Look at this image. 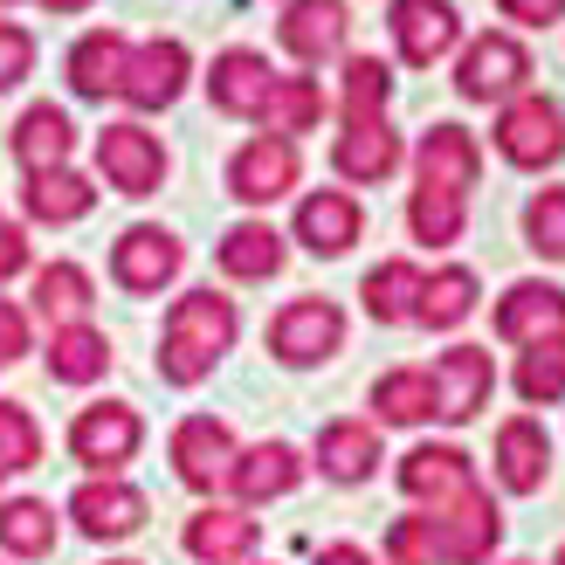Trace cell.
<instances>
[{"label": "cell", "instance_id": "1", "mask_svg": "<svg viewBox=\"0 0 565 565\" xmlns=\"http://www.w3.org/2000/svg\"><path fill=\"white\" fill-rule=\"evenodd\" d=\"M242 318H235V297L221 290H186L166 310V331H159V380L166 386H201L221 359L235 352Z\"/></svg>", "mask_w": 565, "mask_h": 565}, {"label": "cell", "instance_id": "2", "mask_svg": "<svg viewBox=\"0 0 565 565\" xmlns=\"http://www.w3.org/2000/svg\"><path fill=\"white\" fill-rule=\"evenodd\" d=\"M345 352V310H338L331 297H297V303H282L276 318H269V359L276 365H324Z\"/></svg>", "mask_w": 565, "mask_h": 565}, {"label": "cell", "instance_id": "3", "mask_svg": "<svg viewBox=\"0 0 565 565\" xmlns=\"http://www.w3.org/2000/svg\"><path fill=\"white\" fill-rule=\"evenodd\" d=\"M420 518H428V539H435V565H483L503 539V511L490 503L483 483L456 503H441V511H420Z\"/></svg>", "mask_w": 565, "mask_h": 565}, {"label": "cell", "instance_id": "4", "mask_svg": "<svg viewBox=\"0 0 565 565\" xmlns=\"http://www.w3.org/2000/svg\"><path fill=\"white\" fill-rule=\"evenodd\" d=\"M97 180L110 193H125V201H146V193H159V180H166V146L138 118L104 125L97 131Z\"/></svg>", "mask_w": 565, "mask_h": 565}, {"label": "cell", "instance_id": "5", "mask_svg": "<svg viewBox=\"0 0 565 565\" xmlns=\"http://www.w3.org/2000/svg\"><path fill=\"white\" fill-rule=\"evenodd\" d=\"M138 441H146V420H138L131 401H97L70 420V456L90 476H118L138 456Z\"/></svg>", "mask_w": 565, "mask_h": 565}, {"label": "cell", "instance_id": "6", "mask_svg": "<svg viewBox=\"0 0 565 565\" xmlns=\"http://www.w3.org/2000/svg\"><path fill=\"white\" fill-rule=\"evenodd\" d=\"M531 83V49L518 35H476L456 63V90L469 104H511Z\"/></svg>", "mask_w": 565, "mask_h": 565}, {"label": "cell", "instance_id": "7", "mask_svg": "<svg viewBox=\"0 0 565 565\" xmlns=\"http://www.w3.org/2000/svg\"><path fill=\"white\" fill-rule=\"evenodd\" d=\"M497 152L511 159V166H524V173H539V166H552L558 152H565V118H558V104L552 97H539V90H524V97H511L503 104V118H497Z\"/></svg>", "mask_w": 565, "mask_h": 565}, {"label": "cell", "instance_id": "8", "mask_svg": "<svg viewBox=\"0 0 565 565\" xmlns=\"http://www.w3.org/2000/svg\"><path fill=\"white\" fill-rule=\"evenodd\" d=\"M146 490H131L125 476H90V483H76L70 490V518L83 539H97V545H118V539H138L146 531Z\"/></svg>", "mask_w": 565, "mask_h": 565}, {"label": "cell", "instance_id": "9", "mask_svg": "<svg viewBox=\"0 0 565 565\" xmlns=\"http://www.w3.org/2000/svg\"><path fill=\"white\" fill-rule=\"evenodd\" d=\"M186 76H193V55H186V42H173V35H152V42H138V49L125 55L118 97H125L131 110H166V104H180Z\"/></svg>", "mask_w": 565, "mask_h": 565}, {"label": "cell", "instance_id": "10", "mask_svg": "<svg viewBox=\"0 0 565 565\" xmlns=\"http://www.w3.org/2000/svg\"><path fill=\"white\" fill-rule=\"evenodd\" d=\"M186 248L173 228H152V221H138V228H125L118 242H110V276H118V290L131 297H159L166 282L180 276Z\"/></svg>", "mask_w": 565, "mask_h": 565}, {"label": "cell", "instance_id": "11", "mask_svg": "<svg viewBox=\"0 0 565 565\" xmlns=\"http://www.w3.org/2000/svg\"><path fill=\"white\" fill-rule=\"evenodd\" d=\"M428 386H435V414L462 428V420H476V414L490 407V393H497V365H490L483 345H448V352H435Z\"/></svg>", "mask_w": 565, "mask_h": 565}, {"label": "cell", "instance_id": "12", "mask_svg": "<svg viewBox=\"0 0 565 565\" xmlns=\"http://www.w3.org/2000/svg\"><path fill=\"white\" fill-rule=\"evenodd\" d=\"M235 456H242V448L228 435V420H214V414H186L173 428V476L186 490H201V497H214L221 483H228Z\"/></svg>", "mask_w": 565, "mask_h": 565}, {"label": "cell", "instance_id": "13", "mask_svg": "<svg viewBox=\"0 0 565 565\" xmlns=\"http://www.w3.org/2000/svg\"><path fill=\"white\" fill-rule=\"evenodd\" d=\"M393 49H401V63L407 70H435L448 49L462 42V14H456V0H393Z\"/></svg>", "mask_w": 565, "mask_h": 565}, {"label": "cell", "instance_id": "14", "mask_svg": "<svg viewBox=\"0 0 565 565\" xmlns=\"http://www.w3.org/2000/svg\"><path fill=\"white\" fill-rule=\"evenodd\" d=\"M401 490L414 503H428V511H441V503H456L476 490V462H469V448L456 441H420L401 456Z\"/></svg>", "mask_w": 565, "mask_h": 565}, {"label": "cell", "instance_id": "15", "mask_svg": "<svg viewBox=\"0 0 565 565\" xmlns=\"http://www.w3.org/2000/svg\"><path fill=\"white\" fill-rule=\"evenodd\" d=\"M297 173H303L297 146L263 131V138H248V146L228 159V193H235V201H248V207H269V201H282V193L297 186Z\"/></svg>", "mask_w": 565, "mask_h": 565}, {"label": "cell", "instance_id": "16", "mask_svg": "<svg viewBox=\"0 0 565 565\" xmlns=\"http://www.w3.org/2000/svg\"><path fill=\"white\" fill-rule=\"evenodd\" d=\"M414 173H420V186H441V193H462L469 201V186L483 180V146L462 125H428L414 146Z\"/></svg>", "mask_w": 565, "mask_h": 565}, {"label": "cell", "instance_id": "17", "mask_svg": "<svg viewBox=\"0 0 565 565\" xmlns=\"http://www.w3.org/2000/svg\"><path fill=\"white\" fill-rule=\"evenodd\" d=\"M497 338L503 345H552V338H565V290L558 282H511L497 297Z\"/></svg>", "mask_w": 565, "mask_h": 565}, {"label": "cell", "instance_id": "18", "mask_svg": "<svg viewBox=\"0 0 565 565\" xmlns=\"http://www.w3.org/2000/svg\"><path fill=\"white\" fill-rule=\"evenodd\" d=\"M180 545L201 558V565H248V558H256V545H263V524L248 518V511H228V503H207V511L186 518Z\"/></svg>", "mask_w": 565, "mask_h": 565}, {"label": "cell", "instance_id": "19", "mask_svg": "<svg viewBox=\"0 0 565 565\" xmlns=\"http://www.w3.org/2000/svg\"><path fill=\"white\" fill-rule=\"evenodd\" d=\"M545 476H552V435H545V420H503L497 428V483L511 490V497H539L545 490Z\"/></svg>", "mask_w": 565, "mask_h": 565}, {"label": "cell", "instance_id": "20", "mask_svg": "<svg viewBox=\"0 0 565 565\" xmlns=\"http://www.w3.org/2000/svg\"><path fill=\"white\" fill-rule=\"evenodd\" d=\"M269 90H276L269 55H256V49H221V55H214V70H207L214 110H228V118H263Z\"/></svg>", "mask_w": 565, "mask_h": 565}, {"label": "cell", "instance_id": "21", "mask_svg": "<svg viewBox=\"0 0 565 565\" xmlns=\"http://www.w3.org/2000/svg\"><path fill=\"white\" fill-rule=\"evenodd\" d=\"M401 159H407V146H401V131H393L386 118L380 125H345V131H338V146H331L338 180H352V186L393 180V173H401Z\"/></svg>", "mask_w": 565, "mask_h": 565}, {"label": "cell", "instance_id": "22", "mask_svg": "<svg viewBox=\"0 0 565 565\" xmlns=\"http://www.w3.org/2000/svg\"><path fill=\"white\" fill-rule=\"evenodd\" d=\"M303 456L290 441H256V448H242L235 456V469H228V490L242 497V503H276V497H290L297 483H303Z\"/></svg>", "mask_w": 565, "mask_h": 565}, {"label": "cell", "instance_id": "23", "mask_svg": "<svg viewBox=\"0 0 565 565\" xmlns=\"http://www.w3.org/2000/svg\"><path fill=\"white\" fill-rule=\"evenodd\" d=\"M345 28H352L345 0H290V8H282L276 42L290 49L297 63H324V55L345 49Z\"/></svg>", "mask_w": 565, "mask_h": 565}, {"label": "cell", "instance_id": "24", "mask_svg": "<svg viewBox=\"0 0 565 565\" xmlns=\"http://www.w3.org/2000/svg\"><path fill=\"white\" fill-rule=\"evenodd\" d=\"M359 228H365V214H359L352 193H338V186L297 201V242L310 248V256H345V248L359 242Z\"/></svg>", "mask_w": 565, "mask_h": 565}, {"label": "cell", "instance_id": "25", "mask_svg": "<svg viewBox=\"0 0 565 565\" xmlns=\"http://www.w3.org/2000/svg\"><path fill=\"white\" fill-rule=\"evenodd\" d=\"M76 152V125L63 104H28L21 125H14V159L28 166V173H55V166H70Z\"/></svg>", "mask_w": 565, "mask_h": 565}, {"label": "cell", "instance_id": "26", "mask_svg": "<svg viewBox=\"0 0 565 565\" xmlns=\"http://www.w3.org/2000/svg\"><path fill=\"white\" fill-rule=\"evenodd\" d=\"M318 469L331 483H365V476L380 469V428L373 420H324L318 428Z\"/></svg>", "mask_w": 565, "mask_h": 565}, {"label": "cell", "instance_id": "27", "mask_svg": "<svg viewBox=\"0 0 565 565\" xmlns=\"http://www.w3.org/2000/svg\"><path fill=\"white\" fill-rule=\"evenodd\" d=\"M125 55H131V42L118 35V28H90L76 49H70V90L76 97H118V76H125Z\"/></svg>", "mask_w": 565, "mask_h": 565}, {"label": "cell", "instance_id": "28", "mask_svg": "<svg viewBox=\"0 0 565 565\" xmlns=\"http://www.w3.org/2000/svg\"><path fill=\"white\" fill-rule=\"evenodd\" d=\"M21 207H28V221L70 228V221H83V214L97 207V186L83 180V173H70V166H55V173H28V186H21Z\"/></svg>", "mask_w": 565, "mask_h": 565}, {"label": "cell", "instance_id": "29", "mask_svg": "<svg viewBox=\"0 0 565 565\" xmlns=\"http://www.w3.org/2000/svg\"><path fill=\"white\" fill-rule=\"evenodd\" d=\"M214 263L235 282H269L282 269V235L269 228V221H235V228L214 242Z\"/></svg>", "mask_w": 565, "mask_h": 565}, {"label": "cell", "instance_id": "30", "mask_svg": "<svg viewBox=\"0 0 565 565\" xmlns=\"http://www.w3.org/2000/svg\"><path fill=\"white\" fill-rule=\"evenodd\" d=\"M476 297H483L476 269L448 263V269H435L428 282H420V310H414V324H428V331H456V324L476 318Z\"/></svg>", "mask_w": 565, "mask_h": 565}, {"label": "cell", "instance_id": "31", "mask_svg": "<svg viewBox=\"0 0 565 565\" xmlns=\"http://www.w3.org/2000/svg\"><path fill=\"white\" fill-rule=\"evenodd\" d=\"M110 373V338L97 324H63V331H49V380H63V386H90Z\"/></svg>", "mask_w": 565, "mask_h": 565}, {"label": "cell", "instance_id": "32", "mask_svg": "<svg viewBox=\"0 0 565 565\" xmlns=\"http://www.w3.org/2000/svg\"><path fill=\"white\" fill-rule=\"evenodd\" d=\"M90 303H97V290L76 263H42L35 269V318H49V331L90 324Z\"/></svg>", "mask_w": 565, "mask_h": 565}, {"label": "cell", "instance_id": "33", "mask_svg": "<svg viewBox=\"0 0 565 565\" xmlns=\"http://www.w3.org/2000/svg\"><path fill=\"white\" fill-rule=\"evenodd\" d=\"M393 104V70L380 55H345V76H338V118L345 125H380Z\"/></svg>", "mask_w": 565, "mask_h": 565}, {"label": "cell", "instance_id": "34", "mask_svg": "<svg viewBox=\"0 0 565 565\" xmlns=\"http://www.w3.org/2000/svg\"><path fill=\"white\" fill-rule=\"evenodd\" d=\"M318 118H324V83L318 76H276V90L263 104V131L297 146L303 131H318Z\"/></svg>", "mask_w": 565, "mask_h": 565}, {"label": "cell", "instance_id": "35", "mask_svg": "<svg viewBox=\"0 0 565 565\" xmlns=\"http://www.w3.org/2000/svg\"><path fill=\"white\" fill-rule=\"evenodd\" d=\"M420 282H428V276H420L414 263H380V269H365V282H359L365 318H373V324H414Z\"/></svg>", "mask_w": 565, "mask_h": 565}, {"label": "cell", "instance_id": "36", "mask_svg": "<svg viewBox=\"0 0 565 565\" xmlns=\"http://www.w3.org/2000/svg\"><path fill=\"white\" fill-rule=\"evenodd\" d=\"M55 539H63V524L42 497H8L0 503V552L8 558H49Z\"/></svg>", "mask_w": 565, "mask_h": 565}, {"label": "cell", "instance_id": "37", "mask_svg": "<svg viewBox=\"0 0 565 565\" xmlns=\"http://www.w3.org/2000/svg\"><path fill=\"white\" fill-rule=\"evenodd\" d=\"M373 414L380 428H420V420H435V386L420 365H401V373L373 380Z\"/></svg>", "mask_w": 565, "mask_h": 565}, {"label": "cell", "instance_id": "38", "mask_svg": "<svg viewBox=\"0 0 565 565\" xmlns=\"http://www.w3.org/2000/svg\"><path fill=\"white\" fill-rule=\"evenodd\" d=\"M407 228H414V242L448 248V242H462V228H469V201H462V193H441V186H414Z\"/></svg>", "mask_w": 565, "mask_h": 565}, {"label": "cell", "instance_id": "39", "mask_svg": "<svg viewBox=\"0 0 565 565\" xmlns=\"http://www.w3.org/2000/svg\"><path fill=\"white\" fill-rule=\"evenodd\" d=\"M518 401H524V407H552V401H565V338H552V345H524V352H518Z\"/></svg>", "mask_w": 565, "mask_h": 565}, {"label": "cell", "instance_id": "40", "mask_svg": "<svg viewBox=\"0 0 565 565\" xmlns=\"http://www.w3.org/2000/svg\"><path fill=\"white\" fill-rule=\"evenodd\" d=\"M42 462V428L21 401H0V476H21Z\"/></svg>", "mask_w": 565, "mask_h": 565}, {"label": "cell", "instance_id": "41", "mask_svg": "<svg viewBox=\"0 0 565 565\" xmlns=\"http://www.w3.org/2000/svg\"><path fill=\"white\" fill-rule=\"evenodd\" d=\"M524 242L539 248L545 263H565V186L531 193V207H524Z\"/></svg>", "mask_w": 565, "mask_h": 565}, {"label": "cell", "instance_id": "42", "mask_svg": "<svg viewBox=\"0 0 565 565\" xmlns=\"http://www.w3.org/2000/svg\"><path fill=\"white\" fill-rule=\"evenodd\" d=\"M28 70H35V35L21 21H0V90H14Z\"/></svg>", "mask_w": 565, "mask_h": 565}, {"label": "cell", "instance_id": "43", "mask_svg": "<svg viewBox=\"0 0 565 565\" xmlns=\"http://www.w3.org/2000/svg\"><path fill=\"white\" fill-rule=\"evenodd\" d=\"M14 359H28V310L0 297V365H14Z\"/></svg>", "mask_w": 565, "mask_h": 565}, {"label": "cell", "instance_id": "44", "mask_svg": "<svg viewBox=\"0 0 565 565\" xmlns=\"http://www.w3.org/2000/svg\"><path fill=\"white\" fill-rule=\"evenodd\" d=\"M503 21H524V28H552L565 14V0H497Z\"/></svg>", "mask_w": 565, "mask_h": 565}, {"label": "cell", "instance_id": "45", "mask_svg": "<svg viewBox=\"0 0 565 565\" xmlns=\"http://www.w3.org/2000/svg\"><path fill=\"white\" fill-rule=\"evenodd\" d=\"M28 269V235L14 228V221H0V282Z\"/></svg>", "mask_w": 565, "mask_h": 565}, {"label": "cell", "instance_id": "46", "mask_svg": "<svg viewBox=\"0 0 565 565\" xmlns=\"http://www.w3.org/2000/svg\"><path fill=\"white\" fill-rule=\"evenodd\" d=\"M318 565H373V552H365V545H324Z\"/></svg>", "mask_w": 565, "mask_h": 565}, {"label": "cell", "instance_id": "47", "mask_svg": "<svg viewBox=\"0 0 565 565\" xmlns=\"http://www.w3.org/2000/svg\"><path fill=\"white\" fill-rule=\"evenodd\" d=\"M35 8H49V14H83L90 0H35Z\"/></svg>", "mask_w": 565, "mask_h": 565}, {"label": "cell", "instance_id": "48", "mask_svg": "<svg viewBox=\"0 0 565 565\" xmlns=\"http://www.w3.org/2000/svg\"><path fill=\"white\" fill-rule=\"evenodd\" d=\"M110 565H138V558H110Z\"/></svg>", "mask_w": 565, "mask_h": 565}, {"label": "cell", "instance_id": "49", "mask_svg": "<svg viewBox=\"0 0 565 565\" xmlns=\"http://www.w3.org/2000/svg\"><path fill=\"white\" fill-rule=\"evenodd\" d=\"M552 565H565V552H558V558H552Z\"/></svg>", "mask_w": 565, "mask_h": 565}, {"label": "cell", "instance_id": "50", "mask_svg": "<svg viewBox=\"0 0 565 565\" xmlns=\"http://www.w3.org/2000/svg\"><path fill=\"white\" fill-rule=\"evenodd\" d=\"M0 8H8V0H0Z\"/></svg>", "mask_w": 565, "mask_h": 565}, {"label": "cell", "instance_id": "51", "mask_svg": "<svg viewBox=\"0 0 565 565\" xmlns=\"http://www.w3.org/2000/svg\"><path fill=\"white\" fill-rule=\"evenodd\" d=\"M518 565H524V558H518Z\"/></svg>", "mask_w": 565, "mask_h": 565}]
</instances>
